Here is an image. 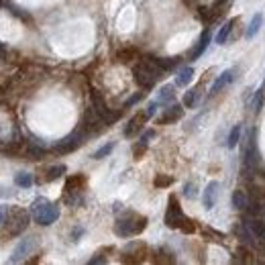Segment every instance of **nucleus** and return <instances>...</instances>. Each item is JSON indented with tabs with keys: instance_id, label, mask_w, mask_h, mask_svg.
Wrapping results in <instances>:
<instances>
[{
	"instance_id": "f257e3e1",
	"label": "nucleus",
	"mask_w": 265,
	"mask_h": 265,
	"mask_svg": "<svg viewBox=\"0 0 265 265\" xmlns=\"http://www.w3.org/2000/svg\"><path fill=\"white\" fill-rule=\"evenodd\" d=\"M147 229V217L133 210H125L114 222V234L121 239H129V237H137Z\"/></svg>"
},
{
	"instance_id": "f3484780",
	"label": "nucleus",
	"mask_w": 265,
	"mask_h": 265,
	"mask_svg": "<svg viewBox=\"0 0 265 265\" xmlns=\"http://www.w3.org/2000/svg\"><path fill=\"white\" fill-rule=\"evenodd\" d=\"M33 175L31 173H29V171H16L15 173V186H18V188H31V186H33Z\"/></svg>"
},
{
	"instance_id": "aec40b11",
	"label": "nucleus",
	"mask_w": 265,
	"mask_h": 265,
	"mask_svg": "<svg viewBox=\"0 0 265 265\" xmlns=\"http://www.w3.org/2000/svg\"><path fill=\"white\" fill-rule=\"evenodd\" d=\"M261 25H263V15L257 13V15L253 16V21H251V25H249V29H247V35H245V37H247L249 41H251V39H255V35L261 31Z\"/></svg>"
},
{
	"instance_id": "dca6fc26",
	"label": "nucleus",
	"mask_w": 265,
	"mask_h": 265,
	"mask_svg": "<svg viewBox=\"0 0 265 265\" xmlns=\"http://www.w3.org/2000/svg\"><path fill=\"white\" fill-rule=\"evenodd\" d=\"M67 171V168L63 163H57V165H51V168H47L45 170V175L39 182H53V180H57V178H62V175Z\"/></svg>"
},
{
	"instance_id": "f03ea898",
	"label": "nucleus",
	"mask_w": 265,
	"mask_h": 265,
	"mask_svg": "<svg viewBox=\"0 0 265 265\" xmlns=\"http://www.w3.org/2000/svg\"><path fill=\"white\" fill-rule=\"evenodd\" d=\"M163 70L161 65L157 63V60H141L139 63H137L133 67V76H135V82L139 84L141 88H145V90H149V88H153L157 84V80L161 78Z\"/></svg>"
},
{
	"instance_id": "72a5a7b5",
	"label": "nucleus",
	"mask_w": 265,
	"mask_h": 265,
	"mask_svg": "<svg viewBox=\"0 0 265 265\" xmlns=\"http://www.w3.org/2000/svg\"><path fill=\"white\" fill-rule=\"evenodd\" d=\"M82 234H84V229H74V233H72V241H80Z\"/></svg>"
},
{
	"instance_id": "0eeeda50",
	"label": "nucleus",
	"mask_w": 265,
	"mask_h": 265,
	"mask_svg": "<svg viewBox=\"0 0 265 265\" xmlns=\"http://www.w3.org/2000/svg\"><path fill=\"white\" fill-rule=\"evenodd\" d=\"M84 139H86V133H84V129L80 126L78 131H74L72 135H67L65 139H62L60 143H57L55 145V151L57 153H72V151H76L78 147L84 143Z\"/></svg>"
},
{
	"instance_id": "c756f323",
	"label": "nucleus",
	"mask_w": 265,
	"mask_h": 265,
	"mask_svg": "<svg viewBox=\"0 0 265 265\" xmlns=\"http://www.w3.org/2000/svg\"><path fill=\"white\" fill-rule=\"evenodd\" d=\"M184 194L188 196V198H196V194H198V192H196V184H186L184 186Z\"/></svg>"
},
{
	"instance_id": "bb28decb",
	"label": "nucleus",
	"mask_w": 265,
	"mask_h": 265,
	"mask_svg": "<svg viewBox=\"0 0 265 265\" xmlns=\"http://www.w3.org/2000/svg\"><path fill=\"white\" fill-rule=\"evenodd\" d=\"M153 261H157V263H171V261H173V257H171V253H168L165 249H159V251L155 253Z\"/></svg>"
},
{
	"instance_id": "5701e85b",
	"label": "nucleus",
	"mask_w": 265,
	"mask_h": 265,
	"mask_svg": "<svg viewBox=\"0 0 265 265\" xmlns=\"http://www.w3.org/2000/svg\"><path fill=\"white\" fill-rule=\"evenodd\" d=\"M173 84H168V86H163L161 90H159V94H157V100H159L161 104H170L171 100H173Z\"/></svg>"
},
{
	"instance_id": "2eb2a0df",
	"label": "nucleus",
	"mask_w": 265,
	"mask_h": 265,
	"mask_svg": "<svg viewBox=\"0 0 265 265\" xmlns=\"http://www.w3.org/2000/svg\"><path fill=\"white\" fill-rule=\"evenodd\" d=\"M208 43H210V29H206V31L202 33V37H200L198 45H196V49L190 53V62H196V60H198V57L206 51V47H208Z\"/></svg>"
},
{
	"instance_id": "2f4dec72",
	"label": "nucleus",
	"mask_w": 265,
	"mask_h": 265,
	"mask_svg": "<svg viewBox=\"0 0 265 265\" xmlns=\"http://www.w3.org/2000/svg\"><path fill=\"white\" fill-rule=\"evenodd\" d=\"M141 98H143V92H137L135 96H131V98H129V100H126V104H125V106H126V109H129V106H133L135 102H139V100H141Z\"/></svg>"
},
{
	"instance_id": "a211bd4d",
	"label": "nucleus",
	"mask_w": 265,
	"mask_h": 265,
	"mask_svg": "<svg viewBox=\"0 0 265 265\" xmlns=\"http://www.w3.org/2000/svg\"><path fill=\"white\" fill-rule=\"evenodd\" d=\"M194 80V70L188 65V67H182L178 72V78H175V86H188L190 82Z\"/></svg>"
},
{
	"instance_id": "a878e982",
	"label": "nucleus",
	"mask_w": 265,
	"mask_h": 265,
	"mask_svg": "<svg viewBox=\"0 0 265 265\" xmlns=\"http://www.w3.org/2000/svg\"><path fill=\"white\" fill-rule=\"evenodd\" d=\"M112 149H114V141H110V143H106V145H102L100 149H98L92 157L94 159H104V157H109L110 153H112Z\"/></svg>"
},
{
	"instance_id": "4468645a",
	"label": "nucleus",
	"mask_w": 265,
	"mask_h": 265,
	"mask_svg": "<svg viewBox=\"0 0 265 265\" xmlns=\"http://www.w3.org/2000/svg\"><path fill=\"white\" fill-rule=\"evenodd\" d=\"M237 21H239V18H229V21L220 27V31L217 33V39H214V41H217L218 45L227 43L229 37H231V33H233V29H234V25H237Z\"/></svg>"
},
{
	"instance_id": "1a4fd4ad",
	"label": "nucleus",
	"mask_w": 265,
	"mask_h": 265,
	"mask_svg": "<svg viewBox=\"0 0 265 265\" xmlns=\"http://www.w3.org/2000/svg\"><path fill=\"white\" fill-rule=\"evenodd\" d=\"M86 184H88V180H86V175H82V173H76V175H70L67 178V182H65V192H63V198H70V196H74V194H80L84 188H86Z\"/></svg>"
},
{
	"instance_id": "7ed1b4c3",
	"label": "nucleus",
	"mask_w": 265,
	"mask_h": 265,
	"mask_svg": "<svg viewBox=\"0 0 265 265\" xmlns=\"http://www.w3.org/2000/svg\"><path fill=\"white\" fill-rule=\"evenodd\" d=\"M31 217L37 224L49 227V224H53L57 218H60V206L49 202L47 198H37L31 206Z\"/></svg>"
},
{
	"instance_id": "9b49d317",
	"label": "nucleus",
	"mask_w": 265,
	"mask_h": 265,
	"mask_svg": "<svg viewBox=\"0 0 265 265\" xmlns=\"http://www.w3.org/2000/svg\"><path fill=\"white\" fill-rule=\"evenodd\" d=\"M147 119H149V114H147V112H137L133 119L129 121V125L125 126V137H135L137 133H141Z\"/></svg>"
},
{
	"instance_id": "6e6552de",
	"label": "nucleus",
	"mask_w": 265,
	"mask_h": 265,
	"mask_svg": "<svg viewBox=\"0 0 265 265\" xmlns=\"http://www.w3.org/2000/svg\"><path fill=\"white\" fill-rule=\"evenodd\" d=\"M147 255V247L143 243H131L126 245V249L123 251V257L121 261L123 263H141Z\"/></svg>"
},
{
	"instance_id": "7c9ffc66",
	"label": "nucleus",
	"mask_w": 265,
	"mask_h": 265,
	"mask_svg": "<svg viewBox=\"0 0 265 265\" xmlns=\"http://www.w3.org/2000/svg\"><path fill=\"white\" fill-rule=\"evenodd\" d=\"M106 251H109V249H106ZM106 251H98L94 257L90 259V263H104V261H106V255H104Z\"/></svg>"
},
{
	"instance_id": "c85d7f7f",
	"label": "nucleus",
	"mask_w": 265,
	"mask_h": 265,
	"mask_svg": "<svg viewBox=\"0 0 265 265\" xmlns=\"http://www.w3.org/2000/svg\"><path fill=\"white\" fill-rule=\"evenodd\" d=\"M173 180L170 178V175H159V178H155V186L157 188H163V186H170Z\"/></svg>"
},
{
	"instance_id": "4be33fe9",
	"label": "nucleus",
	"mask_w": 265,
	"mask_h": 265,
	"mask_svg": "<svg viewBox=\"0 0 265 265\" xmlns=\"http://www.w3.org/2000/svg\"><path fill=\"white\" fill-rule=\"evenodd\" d=\"M241 133H243V125H234L231 129V135H229V141H227V147L229 149H234L241 141Z\"/></svg>"
},
{
	"instance_id": "b1692460",
	"label": "nucleus",
	"mask_w": 265,
	"mask_h": 265,
	"mask_svg": "<svg viewBox=\"0 0 265 265\" xmlns=\"http://www.w3.org/2000/svg\"><path fill=\"white\" fill-rule=\"evenodd\" d=\"M116 57H119V62L129 63V62H133V60H137V57H139V53H137V49L129 47V49H123V51L116 53Z\"/></svg>"
},
{
	"instance_id": "9d476101",
	"label": "nucleus",
	"mask_w": 265,
	"mask_h": 265,
	"mask_svg": "<svg viewBox=\"0 0 265 265\" xmlns=\"http://www.w3.org/2000/svg\"><path fill=\"white\" fill-rule=\"evenodd\" d=\"M182 114H184L182 104L171 102V104H168V109H163V114L157 119V123H159V125H168V123H173V121H180Z\"/></svg>"
},
{
	"instance_id": "393cba45",
	"label": "nucleus",
	"mask_w": 265,
	"mask_h": 265,
	"mask_svg": "<svg viewBox=\"0 0 265 265\" xmlns=\"http://www.w3.org/2000/svg\"><path fill=\"white\" fill-rule=\"evenodd\" d=\"M261 106H263V88H261V90H255L253 92V98H251V102H249V109L255 110V112H259Z\"/></svg>"
},
{
	"instance_id": "423d86ee",
	"label": "nucleus",
	"mask_w": 265,
	"mask_h": 265,
	"mask_svg": "<svg viewBox=\"0 0 265 265\" xmlns=\"http://www.w3.org/2000/svg\"><path fill=\"white\" fill-rule=\"evenodd\" d=\"M37 249V237H23L18 241V245L15 247L13 255L8 257L11 263H21V261H27V257L31 255L33 251Z\"/></svg>"
},
{
	"instance_id": "20e7f679",
	"label": "nucleus",
	"mask_w": 265,
	"mask_h": 265,
	"mask_svg": "<svg viewBox=\"0 0 265 265\" xmlns=\"http://www.w3.org/2000/svg\"><path fill=\"white\" fill-rule=\"evenodd\" d=\"M31 214L23 208H8L6 220H4V239L8 237H18L23 234V231L29 227Z\"/></svg>"
},
{
	"instance_id": "f704fd0d",
	"label": "nucleus",
	"mask_w": 265,
	"mask_h": 265,
	"mask_svg": "<svg viewBox=\"0 0 265 265\" xmlns=\"http://www.w3.org/2000/svg\"><path fill=\"white\" fill-rule=\"evenodd\" d=\"M263 90H265V82H263Z\"/></svg>"
},
{
	"instance_id": "39448f33",
	"label": "nucleus",
	"mask_w": 265,
	"mask_h": 265,
	"mask_svg": "<svg viewBox=\"0 0 265 265\" xmlns=\"http://www.w3.org/2000/svg\"><path fill=\"white\" fill-rule=\"evenodd\" d=\"M186 218H188V217L184 214L178 198H175V196H170L168 210H165V224H168L170 229H182V224L186 222Z\"/></svg>"
},
{
	"instance_id": "6ab92c4d",
	"label": "nucleus",
	"mask_w": 265,
	"mask_h": 265,
	"mask_svg": "<svg viewBox=\"0 0 265 265\" xmlns=\"http://www.w3.org/2000/svg\"><path fill=\"white\" fill-rule=\"evenodd\" d=\"M233 206L237 210H245L249 206V198H247V194H245L243 190H234L233 192Z\"/></svg>"
},
{
	"instance_id": "f8f14e48",
	"label": "nucleus",
	"mask_w": 265,
	"mask_h": 265,
	"mask_svg": "<svg viewBox=\"0 0 265 265\" xmlns=\"http://www.w3.org/2000/svg\"><path fill=\"white\" fill-rule=\"evenodd\" d=\"M218 192H220V184L218 182H208V186H206V190H204V208L206 210H212L214 208V204H217L218 200Z\"/></svg>"
},
{
	"instance_id": "cd10ccee",
	"label": "nucleus",
	"mask_w": 265,
	"mask_h": 265,
	"mask_svg": "<svg viewBox=\"0 0 265 265\" xmlns=\"http://www.w3.org/2000/svg\"><path fill=\"white\" fill-rule=\"evenodd\" d=\"M159 106H161V102L159 100H157V98H155V100H151L149 102V106H147V114H149V119H151V116H155L157 114V110H159Z\"/></svg>"
},
{
	"instance_id": "473e14b6",
	"label": "nucleus",
	"mask_w": 265,
	"mask_h": 265,
	"mask_svg": "<svg viewBox=\"0 0 265 265\" xmlns=\"http://www.w3.org/2000/svg\"><path fill=\"white\" fill-rule=\"evenodd\" d=\"M6 214H8V206H0V227H2L6 220Z\"/></svg>"
},
{
	"instance_id": "412c9836",
	"label": "nucleus",
	"mask_w": 265,
	"mask_h": 265,
	"mask_svg": "<svg viewBox=\"0 0 265 265\" xmlns=\"http://www.w3.org/2000/svg\"><path fill=\"white\" fill-rule=\"evenodd\" d=\"M200 90H202V84L186 92V96H184V106H188V109L196 106V102H198V96H200Z\"/></svg>"
},
{
	"instance_id": "ddd939ff",
	"label": "nucleus",
	"mask_w": 265,
	"mask_h": 265,
	"mask_svg": "<svg viewBox=\"0 0 265 265\" xmlns=\"http://www.w3.org/2000/svg\"><path fill=\"white\" fill-rule=\"evenodd\" d=\"M233 80H234V70H224V72L217 78V82L212 84V88H210V94H212V96H214V94H218V92L222 90V88H227Z\"/></svg>"
}]
</instances>
